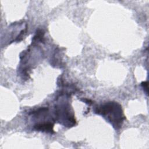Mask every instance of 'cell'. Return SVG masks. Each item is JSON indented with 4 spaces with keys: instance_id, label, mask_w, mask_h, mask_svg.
Wrapping results in <instances>:
<instances>
[{
    "instance_id": "obj_1",
    "label": "cell",
    "mask_w": 149,
    "mask_h": 149,
    "mask_svg": "<svg viewBox=\"0 0 149 149\" xmlns=\"http://www.w3.org/2000/svg\"><path fill=\"white\" fill-rule=\"evenodd\" d=\"M96 112L101 114L115 129H119L125 119L121 107L115 102H109L97 108Z\"/></svg>"
},
{
    "instance_id": "obj_2",
    "label": "cell",
    "mask_w": 149,
    "mask_h": 149,
    "mask_svg": "<svg viewBox=\"0 0 149 149\" xmlns=\"http://www.w3.org/2000/svg\"><path fill=\"white\" fill-rule=\"evenodd\" d=\"M34 128L37 130L52 133L53 132V124L51 122H43L36 124Z\"/></svg>"
}]
</instances>
